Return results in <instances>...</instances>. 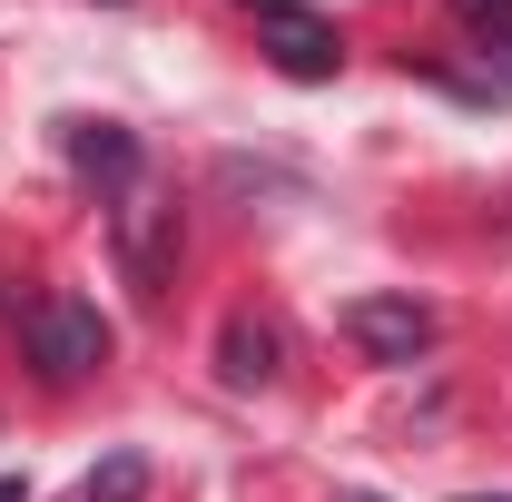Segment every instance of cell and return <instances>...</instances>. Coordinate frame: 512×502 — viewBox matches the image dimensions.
Segmentation results:
<instances>
[{"mask_svg": "<svg viewBox=\"0 0 512 502\" xmlns=\"http://www.w3.org/2000/svg\"><path fill=\"white\" fill-rule=\"evenodd\" d=\"M20 335H30V365L50 384H79L109 365V315L99 306H69V296H50V306H20Z\"/></svg>", "mask_w": 512, "mask_h": 502, "instance_id": "1", "label": "cell"}, {"mask_svg": "<svg viewBox=\"0 0 512 502\" xmlns=\"http://www.w3.org/2000/svg\"><path fill=\"white\" fill-rule=\"evenodd\" d=\"M345 335H355L375 365H414V355L434 345V306H424V296H355V306H345Z\"/></svg>", "mask_w": 512, "mask_h": 502, "instance_id": "2", "label": "cell"}, {"mask_svg": "<svg viewBox=\"0 0 512 502\" xmlns=\"http://www.w3.org/2000/svg\"><path fill=\"white\" fill-rule=\"evenodd\" d=\"M266 60L286 69V79H335L345 69V40H335V20H316V10H266Z\"/></svg>", "mask_w": 512, "mask_h": 502, "instance_id": "3", "label": "cell"}, {"mask_svg": "<svg viewBox=\"0 0 512 502\" xmlns=\"http://www.w3.org/2000/svg\"><path fill=\"white\" fill-rule=\"evenodd\" d=\"M69 158H79V178H109V188L138 178V138L109 128V119H79V128H69Z\"/></svg>", "mask_w": 512, "mask_h": 502, "instance_id": "4", "label": "cell"}, {"mask_svg": "<svg viewBox=\"0 0 512 502\" xmlns=\"http://www.w3.org/2000/svg\"><path fill=\"white\" fill-rule=\"evenodd\" d=\"M276 325H256V315H227V335H217V365H227V384H266L276 375Z\"/></svg>", "mask_w": 512, "mask_h": 502, "instance_id": "5", "label": "cell"}, {"mask_svg": "<svg viewBox=\"0 0 512 502\" xmlns=\"http://www.w3.org/2000/svg\"><path fill=\"white\" fill-rule=\"evenodd\" d=\"M138 493H148V453H109V463L89 473V493H79V502H138Z\"/></svg>", "mask_w": 512, "mask_h": 502, "instance_id": "6", "label": "cell"}, {"mask_svg": "<svg viewBox=\"0 0 512 502\" xmlns=\"http://www.w3.org/2000/svg\"><path fill=\"white\" fill-rule=\"evenodd\" d=\"M453 20H463L473 40H512V0H453Z\"/></svg>", "mask_w": 512, "mask_h": 502, "instance_id": "7", "label": "cell"}, {"mask_svg": "<svg viewBox=\"0 0 512 502\" xmlns=\"http://www.w3.org/2000/svg\"><path fill=\"white\" fill-rule=\"evenodd\" d=\"M493 69H503V89H512V40H493Z\"/></svg>", "mask_w": 512, "mask_h": 502, "instance_id": "8", "label": "cell"}]
</instances>
